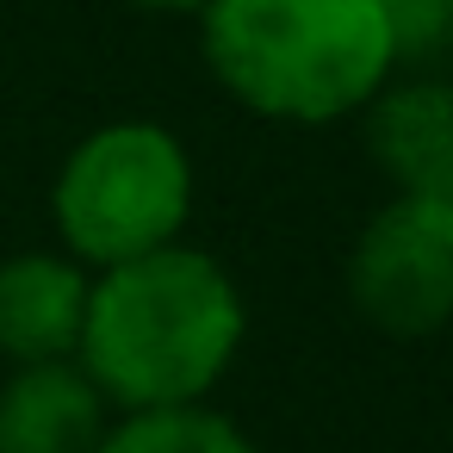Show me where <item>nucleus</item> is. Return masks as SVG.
<instances>
[{"label": "nucleus", "mask_w": 453, "mask_h": 453, "mask_svg": "<svg viewBox=\"0 0 453 453\" xmlns=\"http://www.w3.org/2000/svg\"><path fill=\"white\" fill-rule=\"evenodd\" d=\"M249 304L224 261L193 242H168L125 267L94 273L81 323V372L100 385L112 416L205 403L236 366Z\"/></svg>", "instance_id": "nucleus-1"}, {"label": "nucleus", "mask_w": 453, "mask_h": 453, "mask_svg": "<svg viewBox=\"0 0 453 453\" xmlns=\"http://www.w3.org/2000/svg\"><path fill=\"white\" fill-rule=\"evenodd\" d=\"M199 50L218 88L273 125H342L397 75L379 0H205Z\"/></svg>", "instance_id": "nucleus-2"}, {"label": "nucleus", "mask_w": 453, "mask_h": 453, "mask_svg": "<svg viewBox=\"0 0 453 453\" xmlns=\"http://www.w3.org/2000/svg\"><path fill=\"white\" fill-rule=\"evenodd\" d=\"M187 218H193V156L156 119H112L88 131L63 156L50 187L57 242L88 273L180 242Z\"/></svg>", "instance_id": "nucleus-3"}, {"label": "nucleus", "mask_w": 453, "mask_h": 453, "mask_svg": "<svg viewBox=\"0 0 453 453\" xmlns=\"http://www.w3.org/2000/svg\"><path fill=\"white\" fill-rule=\"evenodd\" d=\"M348 298L391 342L441 335L453 323V236H441L410 199L379 205L348 249Z\"/></svg>", "instance_id": "nucleus-4"}, {"label": "nucleus", "mask_w": 453, "mask_h": 453, "mask_svg": "<svg viewBox=\"0 0 453 453\" xmlns=\"http://www.w3.org/2000/svg\"><path fill=\"white\" fill-rule=\"evenodd\" d=\"M94 273L63 249H26L0 261V360L50 366L75 360Z\"/></svg>", "instance_id": "nucleus-5"}, {"label": "nucleus", "mask_w": 453, "mask_h": 453, "mask_svg": "<svg viewBox=\"0 0 453 453\" xmlns=\"http://www.w3.org/2000/svg\"><path fill=\"white\" fill-rule=\"evenodd\" d=\"M112 403L81 360L13 366L0 385V453H100Z\"/></svg>", "instance_id": "nucleus-6"}, {"label": "nucleus", "mask_w": 453, "mask_h": 453, "mask_svg": "<svg viewBox=\"0 0 453 453\" xmlns=\"http://www.w3.org/2000/svg\"><path fill=\"white\" fill-rule=\"evenodd\" d=\"M360 137L397 193H416L453 168V81L391 75L360 106Z\"/></svg>", "instance_id": "nucleus-7"}, {"label": "nucleus", "mask_w": 453, "mask_h": 453, "mask_svg": "<svg viewBox=\"0 0 453 453\" xmlns=\"http://www.w3.org/2000/svg\"><path fill=\"white\" fill-rule=\"evenodd\" d=\"M100 453H261V447L211 403H174L112 416Z\"/></svg>", "instance_id": "nucleus-8"}, {"label": "nucleus", "mask_w": 453, "mask_h": 453, "mask_svg": "<svg viewBox=\"0 0 453 453\" xmlns=\"http://www.w3.org/2000/svg\"><path fill=\"white\" fill-rule=\"evenodd\" d=\"M397 75H428L453 57V0H379Z\"/></svg>", "instance_id": "nucleus-9"}, {"label": "nucleus", "mask_w": 453, "mask_h": 453, "mask_svg": "<svg viewBox=\"0 0 453 453\" xmlns=\"http://www.w3.org/2000/svg\"><path fill=\"white\" fill-rule=\"evenodd\" d=\"M143 13H205V0H131Z\"/></svg>", "instance_id": "nucleus-10"}]
</instances>
